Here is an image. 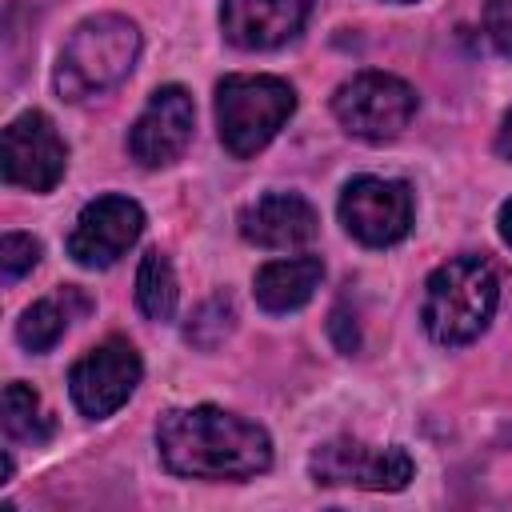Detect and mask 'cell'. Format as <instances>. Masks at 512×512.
Returning a JSON list of instances; mask_svg holds the SVG:
<instances>
[{
	"mask_svg": "<svg viewBox=\"0 0 512 512\" xmlns=\"http://www.w3.org/2000/svg\"><path fill=\"white\" fill-rule=\"evenodd\" d=\"M4 436L20 444H44L52 436V420L44 416L40 396L20 380L4 388Z\"/></svg>",
	"mask_w": 512,
	"mask_h": 512,
	"instance_id": "e0dca14e",
	"label": "cell"
},
{
	"mask_svg": "<svg viewBox=\"0 0 512 512\" xmlns=\"http://www.w3.org/2000/svg\"><path fill=\"white\" fill-rule=\"evenodd\" d=\"M496 300H500L496 268L484 256H452L428 276L420 316L436 344L460 348L488 328Z\"/></svg>",
	"mask_w": 512,
	"mask_h": 512,
	"instance_id": "3957f363",
	"label": "cell"
},
{
	"mask_svg": "<svg viewBox=\"0 0 512 512\" xmlns=\"http://www.w3.org/2000/svg\"><path fill=\"white\" fill-rule=\"evenodd\" d=\"M324 280V260L320 256H288V260H268L256 280H252V292H256V304L264 312H296L304 308L316 288Z\"/></svg>",
	"mask_w": 512,
	"mask_h": 512,
	"instance_id": "5bb4252c",
	"label": "cell"
},
{
	"mask_svg": "<svg viewBox=\"0 0 512 512\" xmlns=\"http://www.w3.org/2000/svg\"><path fill=\"white\" fill-rule=\"evenodd\" d=\"M316 0H220V28L232 48L268 52L300 36Z\"/></svg>",
	"mask_w": 512,
	"mask_h": 512,
	"instance_id": "7c38bea8",
	"label": "cell"
},
{
	"mask_svg": "<svg viewBox=\"0 0 512 512\" xmlns=\"http://www.w3.org/2000/svg\"><path fill=\"white\" fill-rule=\"evenodd\" d=\"M308 472L316 484H352V488H368V492H400L416 476V464L400 444L376 448V444H364L356 436H336V440H324L308 456Z\"/></svg>",
	"mask_w": 512,
	"mask_h": 512,
	"instance_id": "8992f818",
	"label": "cell"
},
{
	"mask_svg": "<svg viewBox=\"0 0 512 512\" xmlns=\"http://www.w3.org/2000/svg\"><path fill=\"white\" fill-rule=\"evenodd\" d=\"M0 168L4 184L28 188V192H52L64 180L68 168V144L60 140L56 124L44 112H20L4 128V148H0Z\"/></svg>",
	"mask_w": 512,
	"mask_h": 512,
	"instance_id": "9c48e42d",
	"label": "cell"
},
{
	"mask_svg": "<svg viewBox=\"0 0 512 512\" xmlns=\"http://www.w3.org/2000/svg\"><path fill=\"white\" fill-rule=\"evenodd\" d=\"M396 4H408V0H396Z\"/></svg>",
	"mask_w": 512,
	"mask_h": 512,
	"instance_id": "cb8c5ba5",
	"label": "cell"
},
{
	"mask_svg": "<svg viewBox=\"0 0 512 512\" xmlns=\"http://www.w3.org/2000/svg\"><path fill=\"white\" fill-rule=\"evenodd\" d=\"M332 116L340 120L344 132L384 144L400 136L416 116V88L388 72H360L336 88Z\"/></svg>",
	"mask_w": 512,
	"mask_h": 512,
	"instance_id": "5b68a950",
	"label": "cell"
},
{
	"mask_svg": "<svg viewBox=\"0 0 512 512\" xmlns=\"http://www.w3.org/2000/svg\"><path fill=\"white\" fill-rule=\"evenodd\" d=\"M296 112V88L280 76H224L216 84V128L228 156H256Z\"/></svg>",
	"mask_w": 512,
	"mask_h": 512,
	"instance_id": "277c9868",
	"label": "cell"
},
{
	"mask_svg": "<svg viewBox=\"0 0 512 512\" xmlns=\"http://www.w3.org/2000/svg\"><path fill=\"white\" fill-rule=\"evenodd\" d=\"M484 32L492 40V48L512 60V0H488L484 4Z\"/></svg>",
	"mask_w": 512,
	"mask_h": 512,
	"instance_id": "ffe728a7",
	"label": "cell"
},
{
	"mask_svg": "<svg viewBox=\"0 0 512 512\" xmlns=\"http://www.w3.org/2000/svg\"><path fill=\"white\" fill-rule=\"evenodd\" d=\"M144 232V208L128 196H96L80 208L76 228L68 232V256L80 268H108L116 264Z\"/></svg>",
	"mask_w": 512,
	"mask_h": 512,
	"instance_id": "30bf717a",
	"label": "cell"
},
{
	"mask_svg": "<svg viewBox=\"0 0 512 512\" xmlns=\"http://www.w3.org/2000/svg\"><path fill=\"white\" fill-rule=\"evenodd\" d=\"M144 376V364H140V352L124 340V336H112L104 344H96L92 352H84L72 372H68V392H72V404L92 416V420H104L112 416L120 404H128V396L136 392Z\"/></svg>",
	"mask_w": 512,
	"mask_h": 512,
	"instance_id": "ba28073f",
	"label": "cell"
},
{
	"mask_svg": "<svg viewBox=\"0 0 512 512\" xmlns=\"http://www.w3.org/2000/svg\"><path fill=\"white\" fill-rule=\"evenodd\" d=\"M496 228H500V240L512 248V196L500 204V216H496Z\"/></svg>",
	"mask_w": 512,
	"mask_h": 512,
	"instance_id": "603a6c76",
	"label": "cell"
},
{
	"mask_svg": "<svg viewBox=\"0 0 512 512\" xmlns=\"http://www.w3.org/2000/svg\"><path fill=\"white\" fill-rule=\"evenodd\" d=\"M192 128H196L192 96L180 84H164L148 96L144 112L136 116V124L128 132V152L144 168H164V164L180 160V152L192 140Z\"/></svg>",
	"mask_w": 512,
	"mask_h": 512,
	"instance_id": "8fae6325",
	"label": "cell"
},
{
	"mask_svg": "<svg viewBox=\"0 0 512 512\" xmlns=\"http://www.w3.org/2000/svg\"><path fill=\"white\" fill-rule=\"evenodd\" d=\"M496 156H500V160H512V112L500 120V132H496Z\"/></svg>",
	"mask_w": 512,
	"mask_h": 512,
	"instance_id": "7402d4cb",
	"label": "cell"
},
{
	"mask_svg": "<svg viewBox=\"0 0 512 512\" xmlns=\"http://www.w3.org/2000/svg\"><path fill=\"white\" fill-rule=\"evenodd\" d=\"M240 236L256 248H300L320 232L316 208L296 192H264L240 208Z\"/></svg>",
	"mask_w": 512,
	"mask_h": 512,
	"instance_id": "4fadbf2b",
	"label": "cell"
},
{
	"mask_svg": "<svg viewBox=\"0 0 512 512\" xmlns=\"http://www.w3.org/2000/svg\"><path fill=\"white\" fill-rule=\"evenodd\" d=\"M72 296H76V288L28 304L24 316L16 320V340H20L28 352H48V348H56V340L68 332V320H72V312H68V300H72Z\"/></svg>",
	"mask_w": 512,
	"mask_h": 512,
	"instance_id": "9a60e30c",
	"label": "cell"
},
{
	"mask_svg": "<svg viewBox=\"0 0 512 512\" xmlns=\"http://www.w3.org/2000/svg\"><path fill=\"white\" fill-rule=\"evenodd\" d=\"M156 452L184 480H248L272 464L268 432L216 404L168 408L156 424Z\"/></svg>",
	"mask_w": 512,
	"mask_h": 512,
	"instance_id": "6da1fadb",
	"label": "cell"
},
{
	"mask_svg": "<svg viewBox=\"0 0 512 512\" xmlns=\"http://www.w3.org/2000/svg\"><path fill=\"white\" fill-rule=\"evenodd\" d=\"M40 264V240L28 232H8L0 240V276L4 284H16L20 276H28Z\"/></svg>",
	"mask_w": 512,
	"mask_h": 512,
	"instance_id": "d6986e66",
	"label": "cell"
},
{
	"mask_svg": "<svg viewBox=\"0 0 512 512\" xmlns=\"http://www.w3.org/2000/svg\"><path fill=\"white\" fill-rule=\"evenodd\" d=\"M328 332H332V344H336L344 356H352V352L360 348V328H356V316H348V308H344V304H340V308H332Z\"/></svg>",
	"mask_w": 512,
	"mask_h": 512,
	"instance_id": "44dd1931",
	"label": "cell"
},
{
	"mask_svg": "<svg viewBox=\"0 0 512 512\" xmlns=\"http://www.w3.org/2000/svg\"><path fill=\"white\" fill-rule=\"evenodd\" d=\"M232 328H236V300L228 292H216L192 312V320L184 324V340L200 352H212L232 336Z\"/></svg>",
	"mask_w": 512,
	"mask_h": 512,
	"instance_id": "ac0fdd59",
	"label": "cell"
},
{
	"mask_svg": "<svg viewBox=\"0 0 512 512\" xmlns=\"http://www.w3.org/2000/svg\"><path fill=\"white\" fill-rule=\"evenodd\" d=\"M340 224L368 248L400 244L412 228V188L388 176H352L340 192Z\"/></svg>",
	"mask_w": 512,
	"mask_h": 512,
	"instance_id": "52a82bcc",
	"label": "cell"
},
{
	"mask_svg": "<svg viewBox=\"0 0 512 512\" xmlns=\"http://www.w3.org/2000/svg\"><path fill=\"white\" fill-rule=\"evenodd\" d=\"M140 56V28L128 16L100 12L72 28L56 60V92L72 104L88 96H104L128 80Z\"/></svg>",
	"mask_w": 512,
	"mask_h": 512,
	"instance_id": "7a4b0ae2",
	"label": "cell"
},
{
	"mask_svg": "<svg viewBox=\"0 0 512 512\" xmlns=\"http://www.w3.org/2000/svg\"><path fill=\"white\" fill-rule=\"evenodd\" d=\"M136 304L148 320H172L176 316V272L160 248L144 252V260L136 268Z\"/></svg>",
	"mask_w": 512,
	"mask_h": 512,
	"instance_id": "2e32d148",
	"label": "cell"
}]
</instances>
